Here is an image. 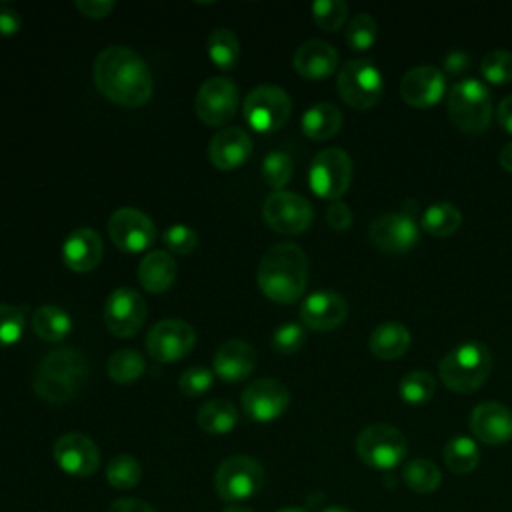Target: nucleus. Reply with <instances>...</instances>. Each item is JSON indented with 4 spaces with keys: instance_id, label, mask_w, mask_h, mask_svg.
Returning <instances> with one entry per match:
<instances>
[{
    "instance_id": "obj_5",
    "label": "nucleus",
    "mask_w": 512,
    "mask_h": 512,
    "mask_svg": "<svg viewBox=\"0 0 512 512\" xmlns=\"http://www.w3.org/2000/svg\"><path fill=\"white\" fill-rule=\"evenodd\" d=\"M446 110L452 124L466 134H482L492 120V98L484 82L464 78L450 86Z\"/></svg>"
},
{
    "instance_id": "obj_30",
    "label": "nucleus",
    "mask_w": 512,
    "mask_h": 512,
    "mask_svg": "<svg viewBox=\"0 0 512 512\" xmlns=\"http://www.w3.org/2000/svg\"><path fill=\"white\" fill-rule=\"evenodd\" d=\"M196 422L206 434H228L238 424V408L224 398L208 400L198 408Z\"/></svg>"
},
{
    "instance_id": "obj_15",
    "label": "nucleus",
    "mask_w": 512,
    "mask_h": 512,
    "mask_svg": "<svg viewBox=\"0 0 512 512\" xmlns=\"http://www.w3.org/2000/svg\"><path fill=\"white\" fill-rule=\"evenodd\" d=\"M146 320V302L130 286L112 290L104 302V324L116 338L134 336Z\"/></svg>"
},
{
    "instance_id": "obj_16",
    "label": "nucleus",
    "mask_w": 512,
    "mask_h": 512,
    "mask_svg": "<svg viewBox=\"0 0 512 512\" xmlns=\"http://www.w3.org/2000/svg\"><path fill=\"white\" fill-rule=\"evenodd\" d=\"M240 404L250 420L266 424L288 410L290 392L276 378H258L242 390Z\"/></svg>"
},
{
    "instance_id": "obj_36",
    "label": "nucleus",
    "mask_w": 512,
    "mask_h": 512,
    "mask_svg": "<svg viewBox=\"0 0 512 512\" xmlns=\"http://www.w3.org/2000/svg\"><path fill=\"white\" fill-rule=\"evenodd\" d=\"M434 390H436V382H434V376L426 370H412V372H406L402 378H400V384H398V394L400 398L406 402V404H412V406H420V404H426L432 396H434Z\"/></svg>"
},
{
    "instance_id": "obj_6",
    "label": "nucleus",
    "mask_w": 512,
    "mask_h": 512,
    "mask_svg": "<svg viewBox=\"0 0 512 512\" xmlns=\"http://www.w3.org/2000/svg\"><path fill=\"white\" fill-rule=\"evenodd\" d=\"M266 474L258 460L236 454L220 462L214 474L216 494L228 504H242L256 496L264 486Z\"/></svg>"
},
{
    "instance_id": "obj_23",
    "label": "nucleus",
    "mask_w": 512,
    "mask_h": 512,
    "mask_svg": "<svg viewBox=\"0 0 512 512\" xmlns=\"http://www.w3.org/2000/svg\"><path fill=\"white\" fill-rule=\"evenodd\" d=\"M104 254V244L100 234L94 228L82 226L72 230L62 244V260L64 264L78 274L92 272Z\"/></svg>"
},
{
    "instance_id": "obj_1",
    "label": "nucleus",
    "mask_w": 512,
    "mask_h": 512,
    "mask_svg": "<svg viewBox=\"0 0 512 512\" xmlns=\"http://www.w3.org/2000/svg\"><path fill=\"white\" fill-rule=\"evenodd\" d=\"M98 92L124 108L144 106L154 92V80L144 58L128 46H106L92 68Z\"/></svg>"
},
{
    "instance_id": "obj_12",
    "label": "nucleus",
    "mask_w": 512,
    "mask_h": 512,
    "mask_svg": "<svg viewBox=\"0 0 512 512\" xmlns=\"http://www.w3.org/2000/svg\"><path fill=\"white\" fill-rule=\"evenodd\" d=\"M194 344L196 332L182 318H164L146 334V352L162 364L182 360L192 352Z\"/></svg>"
},
{
    "instance_id": "obj_46",
    "label": "nucleus",
    "mask_w": 512,
    "mask_h": 512,
    "mask_svg": "<svg viewBox=\"0 0 512 512\" xmlns=\"http://www.w3.org/2000/svg\"><path fill=\"white\" fill-rule=\"evenodd\" d=\"M352 220H354L352 210H350L348 204L342 202V200H334V202H330V206L326 208V222L330 224V228H334V230H338V232L348 230V228L352 226Z\"/></svg>"
},
{
    "instance_id": "obj_27",
    "label": "nucleus",
    "mask_w": 512,
    "mask_h": 512,
    "mask_svg": "<svg viewBox=\"0 0 512 512\" xmlns=\"http://www.w3.org/2000/svg\"><path fill=\"white\" fill-rule=\"evenodd\" d=\"M410 332L404 324L388 320L376 326L368 338V350L380 360L402 358L410 348Z\"/></svg>"
},
{
    "instance_id": "obj_35",
    "label": "nucleus",
    "mask_w": 512,
    "mask_h": 512,
    "mask_svg": "<svg viewBox=\"0 0 512 512\" xmlns=\"http://www.w3.org/2000/svg\"><path fill=\"white\" fill-rule=\"evenodd\" d=\"M208 56L220 70H232L240 58L238 36L230 28H216L208 36Z\"/></svg>"
},
{
    "instance_id": "obj_51",
    "label": "nucleus",
    "mask_w": 512,
    "mask_h": 512,
    "mask_svg": "<svg viewBox=\"0 0 512 512\" xmlns=\"http://www.w3.org/2000/svg\"><path fill=\"white\" fill-rule=\"evenodd\" d=\"M496 118H498V124L504 128V132L512 134V94L500 100L498 110H496Z\"/></svg>"
},
{
    "instance_id": "obj_39",
    "label": "nucleus",
    "mask_w": 512,
    "mask_h": 512,
    "mask_svg": "<svg viewBox=\"0 0 512 512\" xmlns=\"http://www.w3.org/2000/svg\"><path fill=\"white\" fill-rule=\"evenodd\" d=\"M378 36V26L374 18L366 12H358L346 26V44L356 52H366L374 46Z\"/></svg>"
},
{
    "instance_id": "obj_13",
    "label": "nucleus",
    "mask_w": 512,
    "mask_h": 512,
    "mask_svg": "<svg viewBox=\"0 0 512 512\" xmlns=\"http://www.w3.org/2000/svg\"><path fill=\"white\" fill-rule=\"evenodd\" d=\"M238 86L224 76H212L196 92L194 110L208 126L228 124L238 108Z\"/></svg>"
},
{
    "instance_id": "obj_55",
    "label": "nucleus",
    "mask_w": 512,
    "mask_h": 512,
    "mask_svg": "<svg viewBox=\"0 0 512 512\" xmlns=\"http://www.w3.org/2000/svg\"><path fill=\"white\" fill-rule=\"evenodd\" d=\"M278 512H308V510L298 508V506H288V508H282V510H278Z\"/></svg>"
},
{
    "instance_id": "obj_11",
    "label": "nucleus",
    "mask_w": 512,
    "mask_h": 512,
    "mask_svg": "<svg viewBox=\"0 0 512 512\" xmlns=\"http://www.w3.org/2000/svg\"><path fill=\"white\" fill-rule=\"evenodd\" d=\"M262 218L274 232L300 234L310 228L314 210L304 196L290 190H274L264 200Z\"/></svg>"
},
{
    "instance_id": "obj_3",
    "label": "nucleus",
    "mask_w": 512,
    "mask_h": 512,
    "mask_svg": "<svg viewBox=\"0 0 512 512\" xmlns=\"http://www.w3.org/2000/svg\"><path fill=\"white\" fill-rule=\"evenodd\" d=\"M88 376V362L78 350L56 348L38 362L34 392L50 404H62L72 400L84 388Z\"/></svg>"
},
{
    "instance_id": "obj_8",
    "label": "nucleus",
    "mask_w": 512,
    "mask_h": 512,
    "mask_svg": "<svg viewBox=\"0 0 512 512\" xmlns=\"http://www.w3.org/2000/svg\"><path fill=\"white\" fill-rule=\"evenodd\" d=\"M242 112L252 130L270 134L288 122L292 114V100L284 88L262 84L248 92L242 104Z\"/></svg>"
},
{
    "instance_id": "obj_47",
    "label": "nucleus",
    "mask_w": 512,
    "mask_h": 512,
    "mask_svg": "<svg viewBox=\"0 0 512 512\" xmlns=\"http://www.w3.org/2000/svg\"><path fill=\"white\" fill-rule=\"evenodd\" d=\"M74 6L86 16V18H106L112 10H114V2L112 0H76Z\"/></svg>"
},
{
    "instance_id": "obj_26",
    "label": "nucleus",
    "mask_w": 512,
    "mask_h": 512,
    "mask_svg": "<svg viewBox=\"0 0 512 512\" xmlns=\"http://www.w3.org/2000/svg\"><path fill=\"white\" fill-rule=\"evenodd\" d=\"M176 272V260L166 250H152L138 264V282L146 292L162 294L172 288Z\"/></svg>"
},
{
    "instance_id": "obj_33",
    "label": "nucleus",
    "mask_w": 512,
    "mask_h": 512,
    "mask_svg": "<svg viewBox=\"0 0 512 512\" xmlns=\"http://www.w3.org/2000/svg\"><path fill=\"white\" fill-rule=\"evenodd\" d=\"M106 370H108V376L112 382L130 384L144 374L146 360L138 350L122 348V350H114L110 354Z\"/></svg>"
},
{
    "instance_id": "obj_25",
    "label": "nucleus",
    "mask_w": 512,
    "mask_h": 512,
    "mask_svg": "<svg viewBox=\"0 0 512 512\" xmlns=\"http://www.w3.org/2000/svg\"><path fill=\"white\" fill-rule=\"evenodd\" d=\"M292 64L302 78L318 82L336 72L338 52L332 44L324 40H308L296 48Z\"/></svg>"
},
{
    "instance_id": "obj_21",
    "label": "nucleus",
    "mask_w": 512,
    "mask_h": 512,
    "mask_svg": "<svg viewBox=\"0 0 512 512\" xmlns=\"http://www.w3.org/2000/svg\"><path fill=\"white\" fill-rule=\"evenodd\" d=\"M470 430L482 444L502 446L512 440V410L502 402H482L470 414Z\"/></svg>"
},
{
    "instance_id": "obj_4",
    "label": "nucleus",
    "mask_w": 512,
    "mask_h": 512,
    "mask_svg": "<svg viewBox=\"0 0 512 512\" xmlns=\"http://www.w3.org/2000/svg\"><path fill=\"white\" fill-rule=\"evenodd\" d=\"M440 380L458 394L476 392L492 372V354L482 342H464L450 350L438 366Z\"/></svg>"
},
{
    "instance_id": "obj_28",
    "label": "nucleus",
    "mask_w": 512,
    "mask_h": 512,
    "mask_svg": "<svg viewBox=\"0 0 512 512\" xmlns=\"http://www.w3.org/2000/svg\"><path fill=\"white\" fill-rule=\"evenodd\" d=\"M342 122H344V116L336 104L318 102L302 114L300 128L306 138L322 142L336 136L342 128Z\"/></svg>"
},
{
    "instance_id": "obj_38",
    "label": "nucleus",
    "mask_w": 512,
    "mask_h": 512,
    "mask_svg": "<svg viewBox=\"0 0 512 512\" xmlns=\"http://www.w3.org/2000/svg\"><path fill=\"white\" fill-rule=\"evenodd\" d=\"M262 180L274 188V190H282L294 172V162L290 158V154H286L284 150H272L266 154V158L262 160Z\"/></svg>"
},
{
    "instance_id": "obj_10",
    "label": "nucleus",
    "mask_w": 512,
    "mask_h": 512,
    "mask_svg": "<svg viewBox=\"0 0 512 512\" xmlns=\"http://www.w3.org/2000/svg\"><path fill=\"white\" fill-rule=\"evenodd\" d=\"M352 182V158L342 148L320 150L308 170L310 190L324 200H340Z\"/></svg>"
},
{
    "instance_id": "obj_53",
    "label": "nucleus",
    "mask_w": 512,
    "mask_h": 512,
    "mask_svg": "<svg viewBox=\"0 0 512 512\" xmlns=\"http://www.w3.org/2000/svg\"><path fill=\"white\" fill-rule=\"evenodd\" d=\"M222 512H254L252 508L244 506V504H228Z\"/></svg>"
},
{
    "instance_id": "obj_24",
    "label": "nucleus",
    "mask_w": 512,
    "mask_h": 512,
    "mask_svg": "<svg viewBox=\"0 0 512 512\" xmlns=\"http://www.w3.org/2000/svg\"><path fill=\"white\" fill-rule=\"evenodd\" d=\"M252 154V138L238 126L220 128L208 146V158L218 170H234Z\"/></svg>"
},
{
    "instance_id": "obj_32",
    "label": "nucleus",
    "mask_w": 512,
    "mask_h": 512,
    "mask_svg": "<svg viewBox=\"0 0 512 512\" xmlns=\"http://www.w3.org/2000/svg\"><path fill=\"white\" fill-rule=\"evenodd\" d=\"M444 464L454 474H470L480 464V448L468 436H454L444 444Z\"/></svg>"
},
{
    "instance_id": "obj_18",
    "label": "nucleus",
    "mask_w": 512,
    "mask_h": 512,
    "mask_svg": "<svg viewBox=\"0 0 512 512\" xmlns=\"http://www.w3.org/2000/svg\"><path fill=\"white\" fill-rule=\"evenodd\" d=\"M54 462L70 476L86 478L92 476L100 466V450L92 438L80 432L62 434L54 442Z\"/></svg>"
},
{
    "instance_id": "obj_31",
    "label": "nucleus",
    "mask_w": 512,
    "mask_h": 512,
    "mask_svg": "<svg viewBox=\"0 0 512 512\" xmlns=\"http://www.w3.org/2000/svg\"><path fill=\"white\" fill-rule=\"evenodd\" d=\"M420 224L430 236L448 238L460 228L462 212L452 202H434L424 210Z\"/></svg>"
},
{
    "instance_id": "obj_41",
    "label": "nucleus",
    "mask_w": 512,
    "mask_h": 512,
    "mask_svg": "<svg viewBox=\"0 0 512 512\" xmlns=\"http://www.w3.org/2000/svg\"><path fill=\"white\" fill-rule=\"evenodd\" d=\"M316 26L326 32H336L342 28L348 16V4L344 0H316L310 6Z\"/></svg>"
},
{
    "instance_id": "obj_49",
    "label": "nucleus",
    "mask_w": 512,
    "mask_h": 512,
    "mask_svg": "<svg viewBox=\"0 0 512 512\" xmlns=\"http://www.w3.org/2000/svg\"><path fill=\"white\" fill-rule=\"evenodd\" d=\"M470 68V56L464 50H452L444 56V70L452 76L462 74Z\"/></svg>"
},
{
    "instance_id": "obj_48",
    "label": "nucleus",
    "mask_w": 512,
    "mask_h": 512,
    "mask_svg": "<svg viewBox=\"0 0 512 512\" xmlns=\"http://www.w3.org/2000/svg\"><path fill=\"white\" fill-rule=\"evenodd\" d=\"M20 28H22L20 12L10 6H2L0 8V36L2 38L16 36L20 32Z\"/></svg>"
},
{
    "instance_id": "obj_2",
    "label": "nucleus",
    "mask_w": 512,
    "mask_h": 512,
    "mask_svg": "<svg viewBox=\"0 0 512 512\" xmlns=\"http://www.w3.org/2000/svg\"><path fill=\"white\" fill-rule=\"evenodd\" d=\"M258 288L276 304L296 302L308 284V258L294 242H280L266 250L258 264Z\"/></svg>"
},
{
    "instance_id": "obj_17",
    "label": "nucleus",
    "mask_w": 512,
    "mask_h": 512,
    "mask_svg": "<svg viewBox=\"0 0 512 512\" xmlns=\"http://www.w3.org/2000/svg\"><path fill=\"white\" fill-rule=\"evenodd\" d=\"M368 236L378 250L386 254H404L418 244L420 230L414 216L402 210L378 216L370 224Z\"/></svg>"
},
{
    "instance_id": "obj_7",
    "label": "nucleus",
    "mask_w": 512,
    "mask_h": 512,
    "mask_svg": "<svg viewBox=\"0 0 512 512\" xmlns=\"http://www.w3.org/2000/svg\"><path fill=\"white\" fill-rule=\"evenodd\" d=\"M338 94L354 110L376 106L384 94V76L380 68L364 58L348 60L338 70Z\"/></svg>"
},
{
    "instance_id": "obj_44",
    "label": "nucleus",
    "mask_w": 512,
    "mask_h": 512,
    "mask_svg": "<svg viewBox=\"0 0 512 512\" xmlns=\"http://www.w3.org/2000/svg\"><path fill=\"white\" fill-rule=\"evenodd\" d=\"M162 242L170 252L186 256L196 250L198 234L186 224H172L162 232Z\"/></svg>"
},
{
    "instance_id": "obj_34",
    "label": "nucleus",
    "mask_w": 512,
    "mask_h": 512,
    "mask_svg": "<svg viewBox=\"0 0 512 512\" xmlns=\"http://www.w3.org/2000/svg\"><path fill=\"white\" fill-rule=\"evenodd\" d=\"M402 478L404 484L418 494H430L438 490L442 482V472L440 468L428 460V458H414L402 468Z\"/></svg>"
},
{
    "instance_id": "obj_52",
    "label": "nucleus",
    "mask_w": 512,
    "mask_h": 512,
    "mask_svg": "<svg viewBox=\"0 0 512 512\" xmlns=\"http://www.w3.org/2000/svg\"><path fill=\"white\" fill-rule=\"evenodd\" d=\"M498 160H500V166L506 170V172H512V142L504 144L500 154H498Z\"/></svg>"
},
{
    "instance_id": "obj_14",
    "label": "nucleus",
    "mask_w": 512,
    "mask_h": 512,
    "mask_svg": "<svg viewBox=\"0 0 512 512\" xmlns=\"http://www.w3.org/2000/svg\"><path fill=\"white\" fill-rule=\"evenodd\" d=\"M108 234L118 250L126 254H136L152 246V242L156 240V226L138 208L124 206L112 212L108 220Z\"/></svg>"
},
{
    "instance_id": "obj_37",
    "label": "nucleus",
    "mask_w": 512,
    "mask_h": 512,
    "mask_svg": "<svg viewBox=\"0 0 512 512\" xmlns=\"http://www.w3.org/2000/svg\"><path fill=\"white\" fill-rule=\"evenodd\" d=\"M142 478L140 462L130 454L114 456L106 466V480L116 490H130Z\"/></svg>"
},
{
    "instance_id": "obj_43",
    "label": "nucleus",
    "mask_w": 512,
    "mask_h": 512,
    "mask_svg": "<svg viewBox=\"0 0 512 512\" xmlns=\"http://www.w3.org/2000/svg\"><path fill=\"white\" fill-rule=\"evenodd\" d=\"M214 384V372L206 366H190L178 378V388L182 394L194 398L208 392Z\"/></svg>"
},
{
    "instance_id": "obj_50",
    "label": "nucleus",
    "mask_w": 512,
    "mask_h": 512,
    "mask_svg": "<svg viewBox=\"0 0 512 512\" xmlns=\"http://www.w3.org/2000/svg\"><path fill=\"white\" fill-rule=\"evenodd\" d=\"M108 512H156V508L138 498H118L108 506Z\"/></svg>"
},
{
    "instance_id": "obj_29",
    "label": "nucleus",
    "mask_w": 512,
    "mask_h": 512,
    "mask_svg": "<svg viewBox=\"0 0 512 512\" xmlns=\"http://www.w3.org/2000/svg\"><path fill=\"white\" fill-rule=\"evenodd\" d=\"M32 328L40 340L60 342L72 332V316L56 304H44L34 312Z\"/></svg>"
},
{
    "instance_id": "obj_9",
    "label": "nucleus",
    "mask_w": 512,
    "mask_h": 512,
    "mask_svg": "<svg viewBox=\"0 0 512 512\" xmlns=\"http://www.w3.org/2000/svg\"><path fill=\"white\" fill-rule=\"evenodd\" d=\"M356 452L366 466L374 470H392L404 460L408 444L396 426L370 424L360 430L356 438Z\"/></svg>"
},
{
    "instance_id": "obj_45",
    "label": "nucleus",
    "mask_w": 512,
    "mask_h": 512,
    "mask_svg": "<svg viewBox=\"0 0 512 512\" xmlns=\"http://www.w3.org/2000/svg\"><path fill=\"white\" fill-rule=\"evenodd\" d=\"M306 344V330L296 322L282 324L272 334V348L278 354H296Z\"/></svg>"
},
{
    "instance_id": "obj_19",
    "label": "nucleus",
    "mask_w": 512,
    "mask_h": 512,
    "mask_svg": "<svg viewBox=\"0 0 512 512\" xmlns=\"http://www.w3.org/2000/svg\"><path fill=\"white\" fill-rule=\"evenodd\" d=\"M446 94V76L430 64L410 68L400 80V96L412 108H430Z\"/></svg>"
},
{
    "instance_id": "obj_54",
    "label": "nucleus",
    "mask_w": 512,
    "mask_h": 512,
    "mask_svg": "<svg viewBox=\"0 0 512 512\" xmlns=\"http://www.w3.org/2000/svg\"><path fill=\"white\" fill-rule=\"evenodd\" d=\"M322 512H352V510H348V508H344V506H328V508H324Z\"/></svg>"
},
{
    "instance_id": "obj_42",
    "label": "nucleus",
    "mask_w": 512,
    "mask_h": 512,
    "mask_svg": "<svg viewBox=\"0 0 512 512\" xmlns=\"http://www.w3.org/2000/svg\"><path fill=\"white\" fill-rule=\"evenodd\" d=\"M26 310L12 304H0V348L16 344L24 334Z\"/></svg>"
},
{
    "instance_id": "obj_20",
    "label": "nucleus",
    "mask_w": 512,
    "mask_h": 512,
    "mask_svg": "<svg viewBox=\"0 0 512 512\" xmlns=\"http://www.w3.org/2000/svg\"><path fill=\"white\" fill-rule=\"evenodd\" d=\"M348 318V302L332 290H318L300 304V320L306 328L328 332L344 324Z\"/></svg>"
},
{
    "instance_id": "obj_40",
    "label": "nucleus",
    "mask_w": 512,
    "mask_h": 512,
    "mask_svg": "<svg viewBox=\"0 0 512 512\" xmlns=\"http://www.w3.org/2000/svg\"><path fill=\"white\" fill-rule=\"evenodd\" d=\"M480 74L490 84H508L512 82V52L506 48L490 50L480 62Z\"/></svg>"
},
{
    "instance_id": "obj_22",
    "label": "nucleus",
    "mask_w": 512,
    "mask_h": 512,
    "mask_svg": "<svg viewBox=\"0 0 512 512\" xmlns=\"http://www.w3.org/2000/svg\"><path fill=\"white\" fill-rule=\"evenodd\" d=\"M256 366V350L252 344L232 338L222 342L212 358V372L226 384L246 380Z\"/></svg>"
}]
</instances>
